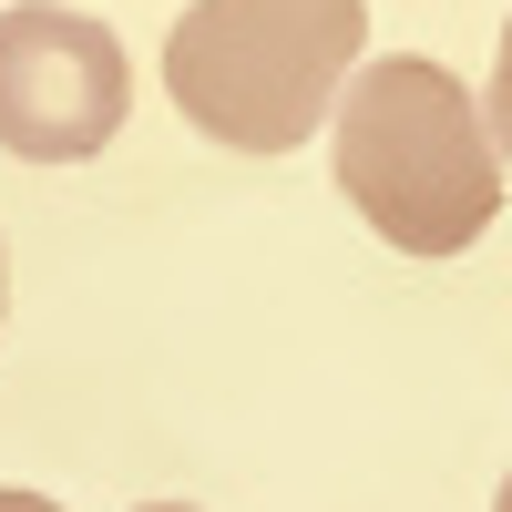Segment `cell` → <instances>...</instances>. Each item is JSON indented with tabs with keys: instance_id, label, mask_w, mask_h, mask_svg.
Returning <instances> with one entry per match:
<instances>
[{
	"instance_id": "obj_4",
	"label": "cell",
	"mask_w": 512,
	"mask_h": 512,
	"mask_svg": "<svg viewBox=\"0 0 512 512\" xmlns=\"http://www.w3.org/2000/svg\"><path fill=\"white\" fill-rule=\"evenodd\" d=\"M482 123H492V144L512 164V21H502V52H492V93H482Z\"/></svg>"
},
{
	"instance_id": "obj_3",
	"label": "cell",
	"mask_w": 512,
	"mask_h": 512,
	"mask_svg": "<svg viewBox=\"0 0 512 512\" xmlns=\"http://www.w3.org/2000/svg\"><path fill=\"white\" fill-rule=\"evenodd\" d=\"M134 113V62L93 11L21 0L0 11V154L21 164H93Z\"/></svg>"
},
{
	"instance_id": "obj_8",
	"label": "cell",
	"mask_w": 512,
	"mask_h": 512,
	"mask_svg": "<svg viewBox=\"0 0 512 512\" xmlns=\"http://www.w3.org/2000/svg\"><path fill=\"white\" fill-rule=\"evenodd\" d=\"M0 308H11V256H0Z\"/></svg>"
},
{
	"instance_id": "obj_1",
	"label": "cell",
	"mask_w": 512,
	"mask_h": 512,
	"mask_svg": "<svg viewBox=\"0 0 512 512\" xmlns=\"http://www.w3.org/2000/svg\"><path fill=\"white\" fill-rule=\"evenodd\" d=\"M328 123H338V144H328L338 195L400 256H461L502 216V144H492V123H482L461 72L390 52V62L349 72Z\"/></svg>"
},
{
	"instance_id": "obj_7",
	"label": "cell",
	"mask_w": 512,
	"mask_h": 512,
	"mask_svg": "<svg viewBox=\"0 0 512 512\" xmlns=\"http://www.w3.org/2000/svg\"><path fill=\"white\" fill-rule=\"evenodd\" d=\"M492 512H512V472H502V492H492Z\"/></svg>"
},
{
	"instance_id": "obj_2",
	"label": "cell",
	"mask_w": 512,
	"mask_h": 512,
	"mask_svg": "<svg viewBox=\"0 0 512 512\" xmlns=\"http://www.w3.org/2000/svg\"><path fill=\"white\" fill-rule=\"evenodd\" d=\"M369 0H195L164 31V93L226 154H297L338 113Z\"/></svg>"
},
{
	"instance_id": "obj_6",
	"label": "cell",
	"mask_w": 512,
	"mask_h": 512,
	"mask_svg": "<svg viewBox=\"0 0 512 512\" xmlns=\"http://www.w3.org/2000/svg\"><path fill=\"white\" fill-rule=\"evenodd\" d=\"M134 512H195V502H134Z\"/></svg>"
},
{
	"instance_id": "obj_5",
	"label": "cell",
	"mask_w": 512,
	"mask_h": 512,
	"mask_svg": "<svg viewBox=\"0 0 512 512\" xmlns=\"http://www.w3.org/2000/svg\"><path fill=\"white\" fill-rule=\"evenodd\" d=\"M0 512H62V502H41V492H0Z\"/></svg>"
}]
</instances>
